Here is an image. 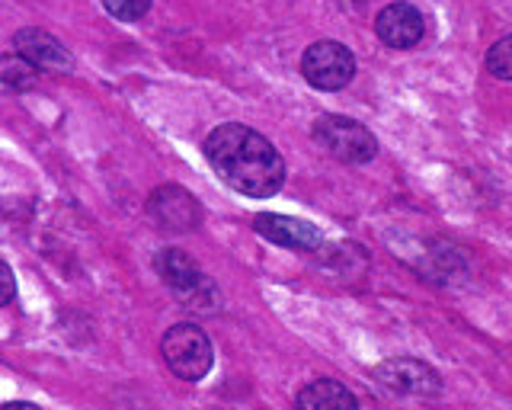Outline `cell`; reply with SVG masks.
I'll use <instances>...</instances> for the list:
<instances>
[{"label": "cell", "mask_w": 512, "mask_h": 410, "mask_svg": "<svg viewBox=\"0 0 512 410\" xmlns=\"http://www.w3.org/2000/svg\"><path fill=\"white\" fill-rule=\"evenodd\" d=\"M205 157L224 183L250 199L276 196L285 183L282 154L272 148L269 138L244 122L218 125L205 141Z\"/></svg>", "instance_id": "obj_1"}, {"label": "cell", "mask_w": 512, "mask_h": 410, "mask_svg": "<svg viewBox=\"0 0 512 410\" xmlns=\"http://www.w3.org/2000/svg\"><path fill=\"white\" fill-rule=\"evenodd\" d=\"M375 33L391 49H413L426 36V20L413 4H388L375 17Z\"/></svg>", "instance_id": "obj_8"}, {"label": "cell", "mask_w": 512, "mask_h": 410, "mask_svg": "<svg viewBox=\"0 0 512 410\" xmlns=\"http://www.w3.org/2000/svg\"><path fill=\"white\" fill-rule=\"evenodd\" d=\"M311 135L320 148L343 164H368L378 154L375 135L368 132L362 122L346 119V116H320L314 122Z\"/></svg>", "instance_id": "obj_4"}, {"label": "cell", "mask_w": 512, "mask_h": 410, "mask_svg": "<svg viewBox=\"0 0 512 410\" xmlns=\"http://www.w3.org/2000/svg\"><path fill=\"white\" fill-rule=\"evenodd\" d=\"M154 270L160 273V279L167 282L180 302L192 305L196 311H215L212 305L218 302V292L212 286V279L202 276L199 263L192 260L186 250H176V247L160 250L154 260Z\"/></svg>", "instance_id": "obj_3"}, {"label": "cell", "mask_w": 512, "mask_h": 410, "mask_svg": "<svg viewBox=\"0 0 512 410\" xmlns=\"http://www.w3.org/2000/svg\"><path fill=\"white\" fill-rule=\"evenodd\" d=\"M16 298V276L10 266L0 260V305H10Z\"/></svg>", "instance_id": "obj_15"}, {"label": "cell", "mask_w": 512, "mask_h": 410, "mask_svg": "<svg viewBox=\"0 0 512 410\" xmlns=\"http://www.w3.org/2000/svg\"><path fill=\"white\" fill-rule=\"evenodd\" d=\"M301 74L314 90L333 93V90H343L352 81V74H356V58H352V52L343 42L324 39V42L308 45V52L301 58Z\"/></svg>", "instance_id": "obj_5"}, {"label": "cell", "mask_w": 512, "mask_h": 410, "mask_svg": "<svg viewBox=\"0 0 512 410\" xmlns=\"http://www.w3.org/2000/svg\"><path fill=\"white\" fill-rule=\"evenodd\" d=\"M160 353H164L167 369L183 382H199L212 372L215 362L212 340L196 324H173L160 340Z\"/></svg>", "instance_id": "obj_2"}, {"label": "cell", "mask_w": 512, "mask_h": 410, "mask_svg": "<svg viewBox=\"0 0 512 410\" xmlns=\"http://www.w3.org/2000/svg\"><path fill=\"white\" fill-rule=\"evenodd\" d=\"M0 410H42V407H36V404H29V401H10V404H4Z\"/></svg>", "instance_id": "obj_16"}, {"label": "cell", "mask_w": 512, "mask_h": 410, "mask_svg": "<svg viewBox=\"0 0 512 410\" xmlns=\"http://www.w3.org/2000/svg\"><path fill=\"white\" fill-rule=\"evenodd\" d=\"M13 49H16V55H23L26 61H32V65L45 68V71L68 74L74 68L71 52L64 49L52 33H45V29H36V26L20 29V33L13 36Z\"/></svg>", "instance_id": "obj_9"}, {"label": "cell", "mask_w": 512, "mask_h": 410, "mask_svg": "<svg viewBox=\"0 0 512 410\" xmlns=\"http://www.w3.org/2000/svg\"><path fill=\"white\" fill-rule=\"evenodd\" d=\"M148 212L154 218V225H160L164 231H192L202 218L199 199L173 183L154 189L148 199Z\"/></svg>", "instance_id": "obj_7"}, {"label": "cell", "mask_w": 512, "mask_h": 410, "mask_svg": "<svg viewBox=\"0 0 512 410\" xmlns=\"http://www.w3.org/2000/svg\"><path fill=\"white\" fill-rule=\"evenodd\" d=\"M103 7H106L116 20L135 23V20H141L144 13L151 10V0H103Z\"/></svg>", "instance_id": "obj_14"}, {"label": "cell", "mask_w": 512, "mask_h": 410, "mask_svg": "<svg viewBox=\"0 0 512 410\" xmlns=\"http://www.w3.org/2000/svg\"><path fill=\"white\" fill-rule=\"evenodd\" d=\"M36 65L32 61H26L23 55H0V87L4 90H16L23 93L29 90L32 84H36Z\"/></svg>", "instance_id": "obj_12"}, {"label": "cell", "mask_w": 512, "mask_h": 410, "mask_svg": "<svg viewBox=\"0 0 512 410\" xmlns=\"http://www.w3.org/2000/svg\"><path fill=\"white\" fill-rule=\"evenodd\" d=\"M295 410H359V401L343 382H333V378H317V382L304 385L298 391Z\"/></svg>", "instance_id": "obj_11"}, {"label": "cell", "mask_w": 512, "mask_h": 410, "mask_svg": "<svg viewBox=\"0 0 512 410\" xmlns=\"http://www.w3.org/2000/svg\"><path fill=\"white\" fill-rule=\"evenodd\" d=\"M487 71L493 77H503V81H512V36L500 39L490 45L487 52Z\"/></svg>", "instance_id": "obj_13"}, {"label": "cell", "mask_w": 512, "mask_h": 410, "mask_svg": "<svg viewBox=\"0 0 512 410\" xmlns=\"http://www.w3.org/2000/svg\"><path fill=\"white\" fill-rule=\"evenodd\" d=\"M375 378L388 391L407 394V398H436L442 391L436 369H429L420 359H384L375 369Z\"/></svg>", "instance_id": "obj_6"}, {"label": "cell", "mask_w": 512, "mask_h": 410, "mask_svg": "<svg viewBox=\"0 0 512 410\" xmlns=\"http://www.w3.org/2000/svg\"><path fill=\"white\" fill-rule=\"evenodd\" d=\"M253 228L260 231L266 241L288 247V250H317L324 244V234L317 231V225L304 222V218H292V215L263 212V215H256Z\"/></svg>", "instance_id": "obj_10"}]
</instances>
